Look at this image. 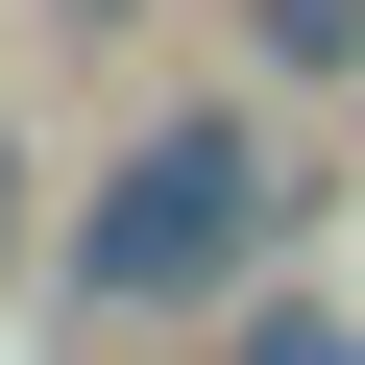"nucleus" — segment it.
<instances>
[{
  "label": "nucleus",
  "mask_w": 365,
  "mask_h": 365,
  "mask_svg": "<svg viewBox=\"0 0 365 365\" xmlns=\"http://www.w3.org/2000/svg\"><path fill=\"white\" fill-rule=\"evenodd\" d=\"M244 244H268V146H244V122H170L122 195H98V244H73V268H98V292H220Z\"/></svg>",
  "instance_id": "obj_1"
},
{
  "label": "nucleus",
  "mask_w": 365,
  "mask_h": 365,
  "mask_svg": "<svg viewBox=\"0 0 365 365\" xmlns=\"http://www.w3.org/2000/svg\"><path fill=\"white\" fill-rule=\"evenodd\" d=\"M365 49V0H268V73H341Z\"/></svg>",
  "instance_id": "obj_2"
}]
</instances>
